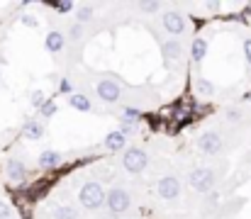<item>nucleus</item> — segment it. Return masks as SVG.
<instances>
[{
    "mask_svg": "<svg viewBox=\"0 0 251 219\" xmlns=\"http://www.w3.org/2000/svg\"><path fill=\"white\" fill-rule=\"evenodd\" d=\"M125 93H127V85L125 80L117 75V73H95V95L100 102L105 105H120L125 100Z\"/></svg>",
    "mask_w": 251,
    "mask_h": 219,
    "instance_id": "1",
    "label": "nucleus"
},
{
    "mask_svg": "<svg viewBox=\"0 0 251 219\" xmlns=\"http://www.w3.org/2000/svg\"><path fill=\"white\" fill-rule=\"evenodd\" d=\"M78 205H81L83 212H90V215L105 210V188H102L100 180H88V183L81 185V190H78Z\"/></svg>",
    "mask_w": 251,
    "mask_h": 219,
    "instance_id": "2",
    "label": "nucleus"
},
{
    "mask_svg": "<svg viewBox=\"0 0 251 219\" xmlns=\"http://www.w3.org/2000/svg\"><path fill=\"white\" fill-rule=\"evenodd\" d=\"M222 178V168L217 166H198L188 173V185L198 193H210Z\"/></svg>",
    "mask_w": 251,
    "mask_h": 219,
    "instance_id": "3",
    "label": "nucleus"
},
{
    "mask_svg": "<svg viewBox=\"0 0 251 219\" xmlns=\"http://www.w3.org/2000/svg\"><path fill=\"white\" fill-rule=\"evenodd\" d=\"M132 193L125 185H112L110 190H105V210L112 217H125L132 210Z\"/></svg>",
    "mask_w": 251,
    "mask_h": 219,
    "instance_id": "4",
    "label": "nucleus"
},
{
    "mask_svg": "<svg viewBox=\"0 0 251 219\" xmlns=\"http://www.w3.org/2000/svg\"><path fill=\"white\" fill-rule=\"evenodd\" d=\"M159 22H161V29L168 34V39H180L188 34V17L176 7H164L159 15Z\"/></svg>",
    "mask_w": 251,
    "mask_h": 219,
    "instance_id": "5",
    "label": "nucleus"
},
{
    "mask_svg": "<svg viewBox=\"0 0 251 219\" xmlns=\"http://www.w3.org/2000/svg\"><path fill=\"white\" fill-rule=\"evenodd\" d=\"M122 170L129 175H142L149 168V153L142 146H127L122 151Z\"/></svg>",
    "mask_w": 251,
    "mask_h": 219,
    "instance_id": "6",
    "label": "nucleus"
},
{
    "mask_svg": "<svg viewBox=\"0 0 251 219\" xmlns=\"http://www.w3.org/2000/svg\"><path fill=\"white\" fill-rule=\"evenodd\" d=\"M159 51H161V61H164L166 71L185 61V47L180 39H159Z\"/></svg>",
    "mask_w": 251,
    "mask_h": 219,
    "instance_id": "7",
    "label": "nucleus"
},
{
    "mask_svg": "<svg viewBox=\"0 0 251 219\" xmlns=\"http://www.w3.org/2000/svg\"><path fill=\"white\" fill-rule=\"evenodd\" d=\"M198 151L202 153V156H207V158H215V156H222L225 153V148H227V142H225V137L220 134V132H215V129H207V132H202L200 137H198Z\"/></svg>",
    "mask_w": 251,
    "mask_h": 219,
    "instance_id": "8",
    "label": "nucleus"
},
{
    "mask_svg": "<svg viewBox=\"0 0 251 219\" xmlns=\"http://www.w3.org/2000/svg\"><path fill=\"white\" fill-rule=\"evenodd\" d=\"M156 195L164 200V202H178L180 200V180L178 175L166 173L156 180Z\"/></svg>",
    "mask_w": 251,
    "mask_h": 219,
    "instance_id": "9",
    "label": "nucleus"
},
{
    "mask_svg": "<svg viewBox=\"0 0 251 219\" xmlns=\"http://www.w3.org/2000/svg\"><path fill=\"white\" fill-rule=\"evenodd\" d=\"M2 173H5V180L7 183H12V185H20V183H25L27 180V175H29V170H27V163L22 161V158H7L5 161V168H2Z\"/></svg>",
    "mask_w": 251,
    "mask_h": 219,
    "instance_id": "10",
    "label": "nucleus"
},
{
    "mask_svg": "<svg viewBox=\"0 0 251 219\" xmlns=\"http://www.w3.org/2000/svg\"><path fill=\"white\" fill-rule=\"evenodd\" d=\"M22 137L27 139V142H39L42 137H44V132H47V127H44V122L39 120V117H29V120H25L22 122Z\"/></svg>",
    "mask_w": 251,
    "mask_h": 219,
    "instance_id": "11",
    "label": "nucleus"
},
{
    "mask_svg": "<svg viewBox=\"0 0 251 219\" xmlns=\"http://www.w3.org/2000/svg\"><path fill=\"white\" fill-rule=\"evenodd\" d=\"M44 49L49 54H61L66 49V34L61 29H49L44 37Z\"/></svg>",
    "mask_w": 251,
    "mask_h": 219,
    "instance_id": "12",
    "label": "nucleus"
},
{
    "mask_svg": "<svg viewBox=\"0 0 251 219\" xmlns=\"http://www.w3.org/2000/svg\"><path fill=\"white\" fill-rule=\"evenodd\" d=\"M64 163V156L59 153V151H54V148H47V151H42L39 156H37V166L42 168V170H54V168H59Z\"/></svg>",
    "mask_w": 251,
    "mask_h": 219,
    "instance_id": "13",
    "label": "nucleus"
},
{
    "mask_svg": "<svg viewBox=\"0 0 251 219\" xmlns=\"http://www.w3.org/2000/svg\"><path fill=\"white\" fill-rule=\"evenodd\" d=\"M102 148H105V151H110V153H120V151H125V148H127V137H122L117 129H112V132H107V134H105V139H102Z\"/></svg>",
    "mask_w": 251,
    "mask_h": 219,
    "instance_id": "14",
    "label": "nucleus"
},
{
    "mask_svg": "<svg viewBox=\"0 0 251 219\" xmlns=\"http://www.w3.org/2000/svg\"><path fill=\"white\" fill-rule=\"evenodd\" d=\"M117 120H120V124H139L142 122V110L132 107V105H122L117 110Z\"/></svg>",
    "mask_w": 251,
    "mask_h": 219,
    "instance_id": "15",
    "label": "nucleus"
},
{
    "mask_svg": "<svg viewBox=\"0 0 251 219\" xmlns=\"http://www.w3.org/2000/svg\"><path fill=\"white\" fill-rule=\"evenodd\" d=\"M66 34V44H71V47H81L85 42V34H88V27L83 24H78V22H71V27L64 32Z\"/></svg>",
    "mask_w": 251,
    "mask_h": 219,
    "instance_id": "16",
    "label": "nucleus"
},
{
    "mask_svg": "<svg viewBox=\"0 0 251 219\" xmlns=\"http://www.w3.org/2000/svg\"><path fill=\"white\" fill-rule=\"evenodd\" d=\"M207 42L202 39V37H195L193 39V44H190V61L195 64V66H200L202 61H205V56H207Z\"/></svg>",
    "mask_w": 251,
    "mask_h": 219,
    "instance_id": "17",
    "label": "nucleus"
},
{
    "mask_svg": "<svg viewBox=\"0 0 251 219\" xmlns=\"http://www.w3.org/2000/svg\"><path fill=\"white\" fill-rule=\"evenodd\" d=\"M69 105H71L76 112H93V100H90L85 93H71V95H69Z\"/></svg>",
    "mask_w": 251,
    "mask_h": 219,
    "instance_id": "18",
    "label": "nucleus"
},
{
    "mask_svg": "<svg viewBox=\"0 0 251 219\" xmlns=\"http://www.w3.org/2000/svg\"><path fill=\"white\" fill-rule=\"evenodd\" d=\"M51 219H83V212L76 207V205H56Z\"/></svg>",
    "mask_w": 251,
    "mask_h": 219,
    "instance_id": "19",
    "label": "nucleus"
},
{
    "mask_svg": "<svg viewBox=\"0 0 251 219\" xmlns=\"http://www.w3.org/2000/svg\"><path fill=\"white\" fill-rule=\"evenodd\" d=\"M195 93H198L200 97H212V95L217 93V88H215V83H212L210 78L195 75Z\"/></svg>",
    "mask_w": 251,
    "mask_h": 219,
    "instance_id": "20",
    "label": "nucleus"
},
{
    "mask_svg": "<svg viewBox=\"0 0 251 219\" xmlns=\"http://www.w3.org/2000/svg\"><path fill=\"white\" fill-rule=\"evenodd\" d=\"M134 7L144 15V17H151V15H161V10H164V2H159V0H139V2H134Z\"/></svg>",
    "mask_w": 251,
    "mask_h": 219,
    "instance_id": "21",
    "label": "nucleus"
},
{
    "mask_svg": "<svg viewBox=\"0 0 251 219\" xmlns=\"http://www.w3.org/2000/svg\"><path fill=\"white\" fill-rule=\"evenodd\" d=\"M74 17H76V22L78 24H83V27H88L90 22H93V17H95V7L93 5H78L76 10H74Z\"/></svg>",
    "mask_w": 251,
    "mask_h": 219,
    "instance_id": "22",
    "label": "nucleus"
},
{
    "mask_svg": "<svg viewBox=\"0 0 251 219\" xmlns=\"http://www.w3.org/2000/svg\"><path fill=\"white\" fill-rule=\"evenodd\" d=\"M37 112H39V120L44 122V120H51V117L59 112V107H56V102H54V100H47V102H44V105H42Z\"/></svg>",
    "mask_w": 251,
    "mask_h": 219,
    "instance_id": "23",
    "label": "nucleus"
},
{
    "mask_svg": "<svg viewBox=\"0 0 251 219\" xmlns=\"http://www.w3.org/2000/svg\"><path fill=\"white\" fill-rule=\"evenodd\" d=\"M225 120H227L229 124H239V122H244V110H242V107H227Z\"/></svg>",
    "mask_w": 251,
    "mask_h": 219,
    "instance_id": "24",
    "label": "nucleus"
},
{
    "mask_svg": "<svg viewBox=\"0 0 251 219\" xmlns=\"http://www.w3.org/2000/svg\"><path fill=\"white\" fill-rule=\"evenodd\" d=\"M49 7H51V10H56L59 15H69V12H74V10H76L71 0H61V2H49Z\"/></svg>",
    "mask_w": 251,
    "mask_h": 219,
    "instance_id": "25",
    "label": "nucleus"
},
{
    "mask_svg": "<svg viewBox=\"0 0 251 219\" xmlns=\"http://www.w3.org/2000/svg\"><path fill=\"white\" fill-rule=\"evenodd\" d=\"M47 100H49V97L44 95V90H34V93L29 95V105H32L34 110H39V107H42V105H44Z\"/></svg>",
    "mask_w": 251,
    "mask_h": 219,
    "instance_id": "26",
    "label": "nucleus"
},
{
    "mask_svg": "<svg viewBox=\"0 0 251 219\" xmlns=\"http://www.w3.org/2000/svg\"><path fill=\"white\" fill-rule=\"evenodd\" d=\"M117 132H120L122 137H127V139H129V137L139 134V124H120V127H117Z\"/></svg>",
    "mask_w": 251,
    "mask_h": 219,
    "instance_id": "27",
    "label": "nucleus"
},
{
    "mask_svg": "<svg viewBox=\"0 0 251 219\" xmlns=\"http://www.w3.org/2000/svg\"><path fill=\"white\" fill-rule=\"evenodd\" d=\"M242 49H244V61H247V69H251V37H247L242 42Z\"/></svg>",
    "mask_w": 251,
    "mask_h": 219,
    "instance_id": "28",
    "label": "nucleus"
},
{
    "mask_svg": "<svg viewBox=\"0 0 251 219\" xmlns=\"http://www.w3.org/2000/svg\"><path fill=\"white\" fill-rule=\"evenodd\" d=\"M20 22H22L25 27H29V29H37V24H39L34 15H22V17H20Z\"/></svg>",
    "mask_w": 251,
    "mask_h": 219,
    "instance_id": "29",
    "label": "nucleus"
},
{
    "mask_svg": "<svg viewBox=\"0 0 251 219\" xmlns=\"http://www.w3.org/2000/svg\"><path fill=\"white\" fill-rule=\"evenodd\" d=\"M0 219H12V207L5 200H0Z\"/></svg>",
    "mask_w": 251,
    "mask_h": 219,
    "instance_id": "30",
    "label": "nucleus"
},
{
    "mask_svg": "<svg viewBox=\"0 0 251 219\" xmlns=\"http://www.w3.org/2000/svg\"><path fill=\"white\" fill-rule=\"evenodd\" d=\"M59 90H61L64 95H71V93H74V85L69 83V78H61V80H59Z\"/></svg>",
    "mask_w": 251,
    "mask_h": 219,
    "instance_id": "31",
    "label": "nucleus"
},
{
    "mask_svg": "<svg viewBox=\"0 0 251 219\" xmlns=\"http://www.w3.org/2000/svg\"><path fill=\"white\" fill-rule=\"evenodd\" d=\"M242 102H247V105H251V90H247V93L242 95Z\"/></svg>",
    "mask_w": 251,
    "mask_h": 219,
    "instance_id": "32",
    "label": "nucleus"
},
{
    "mask_svg": "<svg viewBox=\"0 0 251 219\" xmlns=\"http://www.w3.org/2000/svg\"><path fill=\"white\" fill-rule=\"evenodd\" d=\"M127 219H132V217H127Z\"/></svg>",
    "mask_w": 251,
    "mask_h": 219,
    "instance_id": "33",
    "label": "nucleus"
},
{
    "mask_svg": "<svg viewBox=\"0 0 251 219\" xmlns=\"http://www.w3.org/2000/svg\"><path fill=\"white\" fill-rule=\"evenodd\" d=\"M12 219H15V217H12Z\"/></svg>",
    "mask_w": 251,
    "mask_h": 219,
    "instance_id": "34",
    "label": "nucleus"
}]
</instances>
